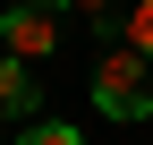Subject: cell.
<instances>
[{
	"instance_id": "obj_1",
	"label": "cell",
	"mask_w": 153,
	"mask_h": 145,
	"mask_svg": "<svg viewBox=\"0 0 153 145\" xmlns=\"http://www.w3.org/2000/svg\"><path fill=\"white\" fill-rule=\"evenodd\" d=\"M94 111L102 120H128V128H136V120H153V60L145 51H102V68H94Z\"/></svg>"
},
{
	"instance_id": "obj_2",
	"label": "cell",
	"mask_w": 153,
	"mask_h": 145,
	"mask_svg": "<svg viewBox=\"0 0 153 145\" xmlns=\"http://www.w3.org/2000/svg\"><path fill=\"white\" fill-rule=\"evenodd\" d=\"M60 9L68 0H17V9H0V43L17 51V60H51V51H60Z\"/></svg>"
},
{
	"instance_id": "obj_3",
	"label": "cell",
	"mask_w": 153,
	"mask_h": 145,
	"mask_svg": "<svg viewBox=\"0 0 153 145\" xmlns=\"http://www.w3.org/2000/svg\"><path fill=\"white\" fill-rule=\"evenodd\" d=\"M0 111L9 120H34V68L17 51H0Z\"/></svg>"
},
{
	"instance_id": "obj_4",
	"label": "cell",
	"mask_w": 153,
	"mask_h": 145,
	"mask_svg": "<svg viewBox=\"0 0 153 145\" xmlns=\"http://www.w3.org/2000/svg\"><path fill=\"white\" fill-rule=\"evenodd\" d=\"M119 43H128V51H145V60H153V0H136V9L119 17Z\"/></svg>"
},
{
	"instance_id": "obj_5",
	"label": "cell",
	"mask_w": 153,
	"mask_h": 145,
	"mask_svg": "<svg viewBox=\"0 0 153 145\" xmlns=\"http://www.w3.org/2000/svg\"><path fill=\"white\" fill-rule=\"evenodd\" d=\"M17 145H85V137H76L68 120H26V137H17Z\"/></svg>"
},
{
	"instance_id": "obj_6",
	"label": "cell",
	"mask_w": 153,
	"mask_h": 145,
	"mask_svg": "<svg viewBox=\"0 0 153 145\" xmlns=\"http://www.w3.org/2000/svg\"><path fill=\"white\" fill-rule=\"evenodd\" d=\"M68 17H85V26H119V0H68Z\"/></svg>"
}]
</instances>
